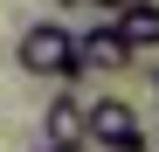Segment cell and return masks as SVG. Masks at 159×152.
Segmentation results:
<instances>
[{"mask_svg": "<svg viewBox=\"0 0 159 152\" xmlns=\"http://www.w3.org/2000/svg\"><path fill=\"white\" fill-rule=\"evenodd\" d=\"M42 152H90V145H42Z\"/></svg>", "mask_w": 159, "mask_h": 152, "instance_id": "7", "label": "cell"}, {"mask_svg": "<svg viewBox=\"0 0 159 152\" xmlns=\"http://www.w3.org/2000/svg\"><path fill=\"white\" fill-rule=\"evenodd\" d=\"M152 83H159V69H152Z\"/></svg>", "mask_w": 159, "mask_h": 152, "instance_id": "9", "label": "cell"}, {"mask_svg": "<svg viewBox=\"0 0 159 152\" xmlns=\"http://www.w3.org/2000/svg\"><path fill=\"white\" fill-rule=\"evenodd\" d=\"M42 132H48V145H83V104L69 97V83H56V97L42 111Z\"/></svg>", "mask_w": 159, "mask_h": 152, "instance_id": "5", "label": "cell"}, {"mask_svg": "<svg viewBox=\"0 0 159 152\" xmlns=\"http://www.w3.org/2000/svg\"><path fill=\"white\" fill-rule=\"evenodd\" d=\"M83 145L90 152H145V124L125 97H97V104H83Z\"/></svg>", "mask_w": 159, "mask_h": 152, "instance_id": "2", "label": "cell"}, {"mask_svg": "<svg viewBox=\"0 0 159 152\" xmlns=\"http://www.w3.org/2000/svg\"><path fill=\"white\" fill-rule=\"evenodd\" d=\"M56 7H69V14H76V7H97V0H56Z\"/></svg>", "mask_w": 159, "mask_h": 152, "instance_id": "6", "label": "cell"}, {"mask_svg": "<svg viewBox=\"0 0 159 152\" xmlns=\"http://www.w3.org/2000/svg\"><path fill=\"white\" fill-rule=\"evenodd\" d=\"M111 21V35L131 48V56H145V48H159V0H131V7H118V14H104Z\"/></svg>", "mask_w": 159, "mask_h": 152, "instance_id": "4", "label": "cell"}, {"mask_svg": "<svg viewBox=\"0 0 159 152\" xmlns=\"http://www.w3.org/2000/svg\"><path fill=\"white\" fill-rule=\"evenodd\" d=\"M14 62H21V76H35V83H76V76H83V62H76V28L69 21H35V28H21Z\"/></svg>", "mask_w": 159, "mask_h": 152, "instance_id": "1", "label": "cell"}, {"mask_svg": "<svg viewBox=\"0 0 159 152\" xmlns=\"http://www.w3.org/2000/svg\"><path fill=\"white\" fill-rule=\"evenodd\" d=\"M145 145H159V132H145Z\"/></svg>", "mask_w": 159, "mask_h": 152, "instance_id": "8", "label": "cell"}, {"mask_svg": "<svg viewBox=\"0 0 159 152\" xmlns=\"http://www.w3.org/2000/svg\"><path fill=\"white\" fill-rule=\"evenodd\" d=\"M76 62H83V76H90V69L118 76V69H131L139 56H131V48L111 35V21H97V28H83V35H76Z\"/></svg>", "mask_w": 159, "mask_h": 152, "instance_id": "3", "label": "cell"}]
</instances>
